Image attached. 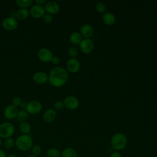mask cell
Returning a JSON list of instances; mask_svg holds the SVG:
<instances>
[{"instance_id":"7","label":"cell","mask_w":157,"mask_h":157,"mask_svg":"<svg viewBox=\"0 0 157 157\" xmlns=\"http://www.w3.org/2000/svg\"><path fill=\"white\" fill-rule=\"evenodd\" d=\"M79 45L81 51L85 54L91 53L94 49V42L90 39H82Z\"/></svg>"},{"instance_id":"13","label":"cell","mask_w":157,"mask_h":157,"mask_svg":"<svg viewBox=\"0 0 157 157\" xmlns=\"http://www.w3.org/2000/svg\"><path fill=\"white\" fill-rule=\"evenodd\" d=\"M45 10L47 11L48 14L55 15L59 12V4L55 1H48L45 5Z\"/></svg>"},{"instance_id":"27","label":"cell","mask_w":157,"mask_h":157,"mask_svg":"<svg viewBox=\"0 0 157 157\" xmlns=\"http://www.w3.org/2000/svg\"><path fill=\"white\" fill-rule=\"evenodd\" d=\"M31 150L32 155H36V156H38L41 153V151H42L41 147L38 144H36V145H33Z\"/></svg>"},{"instance_id":"19","label":"cell","mask_w":157,"mask_h":157,"mask_svg":"<svg viewBox=\"0 0 157 157\" xmlns=\"http://www.w3.org/2000/svg\"><path fill=\"white\" fill-rule=\"evenodd\" d=\"M82 39V36L81 34L78 32H74L71 33V34L69 36L70 42L75 45L80 44Z\"/></svg>"},{"instance_id":"26","label":"cell","mask_w":157,"mask_h":157,"mask_svg":"<svg viewBox=\"0 0 157 157\" xmlns=\"http://www.w3.org/2000/svg\"><path fill=\"white\" fill-rule=\"evenodd\" d=\"M106 9H107V7L105 4L102 2H98L96 6V11L100 13H105L106 11Z\"/></svg>"},{"instance_id":"10","label":"cell","mask_w":157,"mask_h":157,"mask_svg":"<svg viewBox=\"0 0 157 157\" xmlns=\"http://www.w3.org/2000/svg\"><path fill=\"white\" fill-rule=\"evenodd\" d=\"M66 67L70 72L76 73L80 70V63L75 58H71L67 60L66 63Z\"/></svg>"},{"instance_id":"8","label":"cell","mask_w":157,"mask_h":157,"mask_svg":"<svg viewBox=\"0 0 157 157\" xmlns=\"http://www.w3.org/2000/svg\"><path fill=\"white\" fill-rule=\"evenodd\" d=\"M2 25L5 29L12 31L17 28L18 26V21L14 17H9L2 21Z\"/></svg>"},{"instance_id":"5","label":"cell","mask_w":157,"mask_h":157,"mask_svg":"<svg viewBox=\"0 0 157 157\" xmlns=\"http://www.w3.org/2000/svg\"><path fill=\"white\" fill-rule=\"evenodd\" d=\"M64 106L71 110L77 109L79 106V101L78 99L74 96H68L64 100Z\"/></svg>"},{"instance_id":"31","label":"cell","mask_w":157,"mask_h":157,"mask_svg":"<svg viewBox=\"0 0 157 157\" xmlns=\"http://www.w3.org/2000/svg\"><path fill=\"white\" fill-rule=\"evenodd\" d=\"M64 103L61 101H58L54 104V107L57 110H62L64 108Z\"/></svg>"},{"instance_id":"20","label":"cell","mask_w":157,"mask_h":157,"mask_svg":"<svg viewBox=\"0 0 157 157\" xmlns=\"http://www.w3.org/2000/svg\"><path fill=\"white\" fill-rule=\"evenodd\" d=\"M61 157H77V153L75 149L68 147L63 150Z\"/></svg>"},{"instance_id":"33","label":"cell","mask_w":157,"mask_h":157,"mask_svg":"<svg viewBox=\"0 0 157 157\" xmlns=\"http://www.w3.org/2000/svg\"><path fill=\"white\" fill-rule=\"evenodd\" d=\"M110 157H122V156L119 151H115L110 155Z\"/></svg>"},{"instance_id":"30","label":"cell","mask_w":157,"mask_h":157,"mask_svg":"<svg viewBox=\"0 0 157 157\" xmlns=\"http://www.w3.org/2000/svg\"><path fill=\"white\" fill-rule=\"evenodd\" d=\"M21 98L20 97H18V96H15L14 97L12 100V105L15 106V107H17V106H20L21 103Z\"/></svg>"},{"instance_id":"9","label":"cell","mask_w":157,"mask_h":157,"mask_svg":"<svg viewBox=\"0 0 157 157\" xmlns=\"http://www.w3.org/2000/svg\"><path fill=\"white\" fill-rule=\"evenodd\" d=\"M37 56L39 59L41 61L45 62V63H48L51 61L52 58L53 57L52 52L47 48H42L40 49L38 52Z\"/></svg>"},{"instance_id":"34","label":"cell","mask_w":157,"mask_h":157,"mask_svg":"<svg viewBox=\"0 0 157 157\" xmlns=\"http://www.w3.org/2000/svg\"><path fill=\"white\" fill-rule=\"evenodd\" d=\"M34 2L36 3V4L42 6L47 2V1L46 0H36V1H34Z\"/></svg>"},{"instance_id":"35","label":"cell","mask_w":157,"mask_h":157,"mask_svg":"<svg viewBox=\"0 0 157 157\" xmlns=\"http://www.w3.org/2000/svg\"><path fill=\"white\" fill-rule=\"evenodd\" d=\"M0 157H7V155L5 151L1 148H0Z\"/></svg>"},{"instance_id":"37","label":"cell","mask_w":157,"mask_h":157,"mask_svg":"<svg viewBox=\"0 0 157 157\" xmlns=\"http://www.w3.org/2000/svg\"><path fill=\"white\" fill-rule=\"evenodd\" d=\"M7 157H17L16 155H13V154H10V155H9L7 156Z\"/></svg>"},{"instance_id":"28","label":"cell","mask_w":157,"mask_h":157,"mask_svg":"<svg viewBox=\"0 0 157 157\" xmlns=\"http://www.w3.org/2000/svg\"><path fill=\"white\" fill-rule=\"evenodd\" d=\"M67 53L68 55L72 57V58H75L77 55V53H78V50L77 49L76 47H74V46H72V47H70L68 50H67Z\"/></svg>"},{"instance_id":"17","label":"cell","mask_w":157,"mask_h":157,"mask_svg":"<svg viewBox=\"0 0 157 157\" xmlns=\"http://www.w3.org/2000/svg\"><path fill=\"white\" fill-rule=\"evenodd\" d=\"M103 22L107 25H113L116 21L115 15L111 12H105L102 15Z\"/></svg>"},{"instance_id":"25","label":"cell","mask_w":157,"mask_h":157,"mask_svg":"<svg viewBox=\"0 0 157 157\" xmlns=\"http://www.w3.org/2000/svg\"><path fill=\"white\" fill-rule=\"evenodd\" d=\"M14 140L12 137H9L7 139H6L4 142V147L6 150H10L11 149L13 145H14Z\"/></svg>"},{"instance_id":"14","label":"cell","mask_w":157,"mask_h":157,"mask_svg":"<svg viewBox=\"0 0 157 157\" xmlns=\"http://www.w3.org/2000/svg\"><path fill=\"white\" fill-rule=\"evenodd\" d=\"M33 80L37 84H44L48 80V76L44 72H37L33 75Z\"/></svg>"},{"instance_id":"32","label":"cell","mask_w":157,"mask_h":157,"mask_svg":"<svg viewBox=\"0 0 157 157\" xmlns=\"http://www.w3.org/2000/svg\"><path fill=\"white\" fill-rule=\"evenodd\" d=\"M51 61L52 62L53 64L56 65V64H58L60 63V59H59V58L58 57V56H53V57L52 58Z\"/></svg>"},{"instance_id":"16","label":"cell","mask_w":157,"mask_h":157,"mask_svg":"<svg viewBox=\"0 0 157 157\" xmlns=\"http://www.w3.org/2000/svg\"><path fill=\"white\" fill-rule=\"evenodd\" d=\"M56 117V112L55 110L53 109H48L46 110L43 116L44 121L47 123H50L53 122Z\"/></svg>"},{"instance_id":"24","label":"cell","mask_w":157,"mask_h":157,"mask_svg":"<svg viewBox=\"0 0 157 157\" xmlns=\"http://www.w3.org/2000/svg\"><path fill=\"white\" fill-rule=\"evenodd\" d=\"M17 6L21 8H26L31 6L33 3V0H17L15 1Z\"/></svg>"},{"instance_id":"4","label":"cell","mask_w":157,"mask_h":157,"mask_svg":"<svg viewBox=\"0 0 157 157\" xmlns=\"http://www.w3.org/2000/svg\"><path fill=\"white\" fill-rule=\"evenodd\" d=\"M14 132L15 128L11 123L5 122L0 124V138L7 139L11 137Z\"/></svg>"},{"instance_id":"22","label":"cell","mask_w":157,"mask_h":157,"mask_svg":"<svg viewBox=\"0 0 157 157\" xmlns=\"http://www.w3.org/2000/svg\"><path fill=\"white\" fill-rule=\"evenodd\" d=\"M47 157H60L61 152L56 148H50L47 151Z\"/></svg>"},{"instance_id":"39","label":"cell","mask_w":157,"mask_h":157,"mask_svg":"<svg viewBox=\"0 0 157 157\" xmlns=\"http://www.w3.org/2000/svg\"><path fill=\"white\" fill-rule=\"evenodd\" d=\"M2 146V140H1V139L0 138V148Z\"/></svg>"},{"instance_id":"1","label":"cell","mask_w":157,"mask_h":157,"mask_svg":"<svg viewBox=\"0 0 157 157\" xmlns=\"http://www.w3.org/2000/svg\"><path fill=\"white\" fill-rule=\"evenodd\" d=\"M68 79L67 71L62 67H55L51 69L49 76V83L55 87H61L64 85Z\"/></svg>"},{"instance_id":"21","label":"cell","mask_w":157,"mask_h":157,"mask_svg":"<svg viewBox=\"0 0 157 157\" xmlns=\"http://www.w3.org/2000/svg\"><path fill=\"white\" fill-rule=\"evenodd\" d=\"M19 129L23 134H28L31 132V127L28 122L23 121L20 124Z\"/></svg>"},{"instance_id":"40","label":"cell","mask_w":157,"mask_h":157,"mask_svg":"<svg viewBox=\"0 0 157 157\" xmlns=\"http://www.w3.org/2000/svg\"><path fill=\"white\" fill-rule=\"evenodd\" d=\"M154 157H157V156H154Z\"/></svg>"},{"instance_id":"2","label":"cell","mask_w":157,"mask_h":157,"mask_svg":"<svg viewBox=\"0 0 157 157\" xmlns=\"http://www.w3.org/2000/svg\"><path fill=\"white\" fill-rule=\"evenodd\" d=\"M15 145L19 150L28 151L31 149L33 145V140L29 135L22 134L16 139Z\"/></svg>"},{"instance_id":"3","label":"cell","mask_w":157,"mask_h":157,"mask_svg":"<svg viewBox=\"0 0 157 157\" xmlns=\"http://www.w3.org/2000/svg\"><path fill=\"white\" fill-rule=\"evenodd\" d=\"M127 142V137L122 133H117L114 134L110 140V144L112 148L118 151L123 150L126 147Z\"/></svg>"},{"instance_id":"38","label":"cell","mask_w":157,"mask_h":157,"mask_svg":"<svg viewBox=\"0 0 157 157\" xmlns=\"http://www.w3.org/2000/svg\"><path fill=\"white\" fill-rule=\"evenodd\" d=\"M26 157H38V156H36V155H29Z\"/></svg>"},{"instance_id":"6","label":"cell","mask_w":157,"mask_h":157,"mask_svg":"<svg viewBox=\"0 0 157 157\" xmlns=\"http://www.w3.org/2000/svg\"><path fill=\"white\" fill-rule=\"evenodd\" d=\"M26 109L27 112L30 114H37L42 110V105L39 101H31L27 103Z\"/></svg>"},{"instance_id":"15","label":"cell","mask_w":157,"mask_h":157,"mask_svg":"<svg viewBox=\"0 0 157 157\" xmlns=\"http://www.w3.org/2000/svg\"><path fill=\"white\" fill-rule=\"evenodd\" d=\"M85 39H90L93 34V28L90 24H84L80 28V33Z\"/></svg>"},{"instance_id":"12","label":"cell","mask_w":157,"mask_h":157,"mask_svg":"<svg viewBox=\"0 0 157 157\" xmlns=\"http://www.w3.org/2000/svg\"><path fill=\"white\" fill-rule=\"evenodd\" d=\"M18 112V111L17 107L12 104L6 107L4 111V115L7 119L13 120L17 117Z\"/></svg>"},{"instance_id":"18","label":"cell","mask_w":157,"mask_h":157,"mask_svg":"<svg viewBox=\"0 0 157 157\" xmlns=\"http://www.w3.org/2000/svg\"><path fill=\"white\" fill-rule=\"evenodd\" d=\"M29 15V12L26 8H21L18 10H17L15 13L16 18L19 20H24L26 19L28 17Z\"/></svg>"},{"instance_id":"29","label":"cell","mask_w":157,"mask_h":157,"mask_svg":"<svg viewBox=\"0 0 157 157\" xmlns=\"http://www.w3.org/2000/svg\"><path fill=\"white\" fill-rule=\"evenodd\" d=\"M53 18L52 15L50 14L47 13V14H45L43 16V21H44V23H45L47 24L51 23L53 21Z\"/></svg>"},{"instance_id":"11","label":"cell","mask_w":157,"mask_h":157,"mask_svg":"<svg viewBox=\"0 0 157 157\" xmlns=\"http://www.w3.org/2000/svg\"><path fill=\"white\" fill-rule=\"evenodd\" d=\"M45 8L39 4H35L30 9L31 15L36 18L42 17L45 15Z\"/></svg>"},{"instance_id":"23","label":"cell","mask_w":157,"mask_h":157,"mask_svg":"<svg viewBox=\"0 0 157 157\" xmlns=\"http://www.w3.org/2000/svg\"><path fill=\"white\" fill-rule=\"evenodd\" d=\"M28 113L27 112V111L25 110H21L18 112L16 118L17 121H20L21 123V122L25 121V120L28 118Z\"/></svg>"},{"instance_id":"36","label":"cell","mask_w":157,"mask_h":157,"mask_svg":"<svg viewBox=\"0 0 157 157\" xmlns=\"http://www.w3.org/2000/svg\"><path fill=\"white\" fill-rule=\"evenodd\" d=\"M26 105H27V103L26 102H21V104H20V107L21 108V109H25V108H26Z\"/></svg>"}]
</instances>
